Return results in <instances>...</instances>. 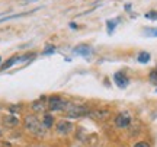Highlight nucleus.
Returning a JSON list of instances; mask_svg holds the SVG:
<instances>
[{
	"mask_svg": "<svg viewBox=\"0 0 157 147\" xmlns=\"http://www.w3.org/2000/svg\"><path fill=\"white\" fill-rule=\"evenodd\" d=\"M117 22L118 21H108V32H109V34H112V31H113V28H115V26H117Z\"/></svg>",
	"mask_w": 157,
	"mask_h": 147,
	"instance_id": "dca6fc26",
	"label": "nucleus"
},
{
	"mask_svg": "<svg viewBox=\"0 0 157 147\" xmlns=\"http://www.w3.org/2000/svg\"><path fill=\"white\" fill-rule=\"evenodd\" d=\"M140 63H143V64H146V63L150 61V54L148 52H146V51H143V52H140L138 54V58H137Z\"/></svg>",
	"mask_w": 157,
	"mask_h": 147,
	"instance_id": "f8f14e48",
	"label": "nucleus"
},
{
	"mask_svg": "<svg viewBox=\"0 0 157 147\" xmlns=\"http://www.w3.org/2000/svg\"><path fill=\"white\" fill-rule=\"evenodd\" d=\"M67 101H64L61 96H51L48 99V108L50 111H64L67 108Z\"/></svg>",
	"mask_w": 157,
	"mask_h": 147,
	"instance_id": "7ed1b4c3",
	"label": "nucleus"
},
{
	"mask_svg": "<svg viewBox=\"0 0 157 147\" xmlns=\"http://www.w3.org/2000/svg\"><path fill=\"white\" fill-rule=\"evenodd\" d=\"M64 112L68 118H80V117H84V115H89L90 109L84 105H71L68 103L67 108L64 109Z\"/></svg>",
	"mask_w": 157,
	"mask_h": 147,
	"instance_id": "f257e3e1",
	"label": "nucleus"
},
{
	"mask_svg": "<svg viewBox=\"0 0 157 147\" xmlns=\"http://www.w3.org/2000/svg\"><path fill=\"white\" fill-rule=\"evenodd\" d=\"M0 63H2V57H0Z\"/></svg>",
	"mask_w": 157,
	"mask_h": 147,
	"instance_id": "aec40b11",
	"label": "nucleus"
},
{
	"mask_svg": "<svg viewBox=\"0 0 157 147\" xmlns=\"http://www.w3.org/2000/svg\"><path fill=\"white\" fill-rule=\"evenodd\" d=\"M113 79H115V83H117L118 87H127L129 83L128 77L125 76V73L124 72H118V73H115V76H113Z\"/></svg>",
	"mask_w": 157,
	"mask_h": 147,
	"instance_id": "39448f33",
	"label": "nucleus"
},
{
	"mask_svg": "<svg viewBox=\"0 0 157 147\" xmlns=\"http://www.w3.org/2000/svg\"><path fill=\"white\" fill-rule=\"evenodd\" d=\"M54 51H56V47H52V45H48V48H47V50L44 51V54H45V56H47V54H52Z\"/></svg>",
	"mask_w": 157,
	"mask_h": 147,
	"instance_id": "a211bd4d",
	"label": "nucleus"
},
{
	"mask_svg": "<svg viewBox=\"0 0 157 147\" xmlns=\"http://www.w3.org/2000/svg\"><path fill=\"white\" fill-rule=\"evenodd\" d=\"M17 61H21V57H12L10 60H7V61L2 66V70H6V68H9V67H12L15 63H17Z\"/></svg>",
	"mask_w": 157,
	"mask_h": 147,
	"instance_id": "9b49d317",
	"label": "nucleus"
},
{
	"mask_svg": "<svg viewBox=\"0 0 157 147\" xmlns=\"http://www.w3.org/2000/svg\"><path fill=\"white\" fill-rule=\"evenodd\" d=\"M3 122H5V125H9V127H15V125H17V118L16 117H13V115H7V117H5V119H3Z\"/></svg>",
	"mask_w": 157,
	"mask_h": 147,
	"instance_id": "9d476101",
	"label": "nucleus"
},
{
	"mask_svg": "<svg viewBox=\"0 0 157 147\" xmlns=\"http://www.w3.org/2000/svg\"><path fill=\"white\" fill-rule=\"evenodd\" d=\"M129 124H131V117L127 112L119 114L117 118H115V125H117L118 128H127Z\"/></svg>",
	"mask_w": 157,
	"mask_h": 147,
	"instance_id": "20e7f679",
	"label": "nucleus"
},
{
	"mask_svg": "<svg viewBox=\"0 0 157 147\" xmlns=\"http://www.w3.org/2000/svg\"><path fill=\"white\" fill-rule=\"evenodd\" d=\"M74 52H76V54H80V56H83V57H87L92 54V48L87 45H78L74 48Z\"/></svg>",
	"mask_w": 157,
	"mask_h": 147,
	"instance_id": "1a4fd4ad",
	"label": "nucleus"
},
{
	"mask_svg": "<svg viewBox=\"0 0 157 147\" xmlns=\"http://www.w3.org/2000/svg\"><path fill=\"white\" fill-rule=\"evenodd\" d=\"M146 17H148V19H157V12L156 10L148 12V13L146 15Z\"/></svg>",
	"mask_w": 157,
	"mask_h": 147,
	"instance_id": "f3484780",
	"label": "nucleus"
},
{
	"mask_svg": "<svg viewBox=\"0 0 157 147\" xmlns=\"http://www.w3.org/2000/svg\"><path fill=\"white\" fill-rule=\"evenodd\" d=\"M42 125H44L45 128H50L51 125H52V117H51L50 114L44 115V121H42Z\"/></svg>",
	"mask_w": 157,
	"mask_h": 147,
	"instance_id": "ddd939ff",
	"label": "nucleus"
},
{
	"mask_svg": "<svg viewBox=\"0 0 157 147\" xmlns=\"http://www.w3.org/2000/svg\"><path fill=\"white\" fill-rule=\"evenodd\" d=\"M25 128L28 131H31V133H34V134H38V136L44 134L45 131V127L39 122L36 119V117H34V115H28L25 118Z\"/></svg>",
	"mask_w": 157,
	"mask_h": 147,
	"instance_id": "f03ea898",
	"label": "nucleus"
},
{
	"mask_svg": "<svg viewBox=\"0 0 157 147\" xmlns=\"http://www.w3.org/2000/svg\"><path fill=\"white\" fill-rule=\"evenodd\" d=\"M150 82L153 85H157V67L151 70V73H150Z\"/></svg>",
	"mask_w": 157,
	"mask_h": 147,
	"instance_id": "2eb2a0df",
	"label": "nucleus"
},
{
	"mask_svg": "<svg viewBox=\"0 0 157 147\" xmlns=\"http://www.w3.org/2000/svg\"><path fill=\"white\" fill-rule=\"evenodd\" d=\"M134 147H150V144L146 141H138V143H135Z\"/></svg>",
	"mask_w": 157,
	"mask_h": 147,
	"instance_id": "6ab92c4d",
	"label": "nucleus"
},
{
	"mask_svg": "<svg viewBox=\"0 0 157 147\" xmlns=\"http://www.w3.org/2000/svg\"><path fill=\"white\" fill-rule=\"evenodd\" d=\"M45 101H47V98L42 96V98H39L38 101H34L32 102V109H34L35 112H39V111H44V108H45Z\"/></svg>",
	"mask_w": 157,
	"mask_h": 147,
	"instance_id": "6e6552de",
	"label": "nucleus"
},
{
	"mask_svg": "<svg viewBox=\"0 0 157 147\" xmlns=\"http://www.w3.org/2000/svg\"><path fill=\"white\" fill-rule=\"evenodd\" d=\"M71 128H73V125H71V122H68V121H60V122H57V131L60 134H68L71 131Z\"/></svg>",
	"mask_w": 157,
	"mask_h": 147,
	"instance_id": "0eeeda50",
	"label": "nucleus"
},
{
	"mask_svg": "<svg viewBox=\"0 0 157 147\" xmlns=\"http://www.w3.org/2000/svg\"><path fill=\"white\" fill-rule=\"evenodd\" d=\"M0 136H2V133H0Z\"/></svg>",
	"mask_w": 157,
	"mask_h": 147,
	"instance_id": "412c9836",
	"label": "nucleus"
},
{
	"mask_svg": "<svg viewBox=\"0 0 157 147\" xmlns=\"http://www.w3.org/2000/svg\"><path fill=\"white\" fill-rule=\"evenodd\" d=\"M89 115L95 119H106L111 115V112L108 109H95V111H90Z\"/></svg>",
	"mask_w": 157,
	"mask_h": 147,
	"instance_id": "423d86ee",
	"label": "nucleus"
},
{
	"mask_svg": "<svg viewBox=\"0 0 157 147\" xmlns=\"http://www.w3.org/2000/svg\"><path fill=\"white\" fill-rule=\"evenodd\" d=\"M144 34H147V37H157V28H146Z\"/></svg>",
	"mask_w": 157,
	"mask_h": 147,
	"instance_id": "4468645a",
	"label": "nucleus"
}]
</instances>
